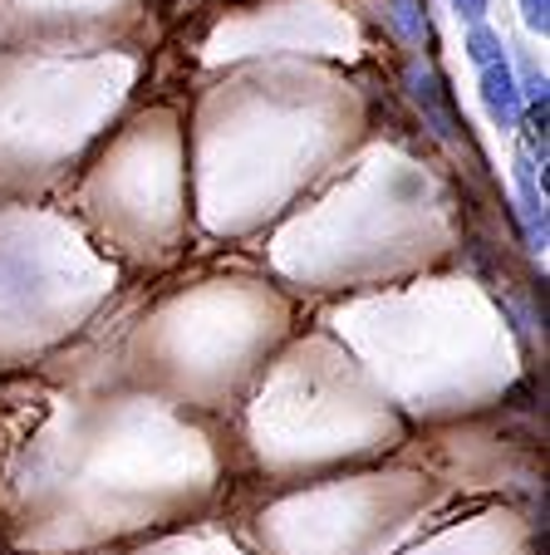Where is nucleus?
I'll return each instance as SVG.
<instances>
[{
    "label": "nucleus",
    "mask_w": 550,
    "mask_h": 555,
    "mask_svg": "<svg viewBox=\"0 0 550 555\" xmlns=\"http://www.w3.org/2000/svg\"><path fill=\"white\" fill-rule=\"evenodd\" d=\"M404 89H408V99L418 104L423 124L433 128L443 143H457V128H468V124L457 118V108H452V99H447V85H443V79H437L427 64H408V69H404Z\"/></svg>",
    "instance_id": "1"
},
{
    "label": "nucleus",
    "mask_w": 550,
    "mask_h": 555,
    "mask_svg": "<svg viewBox=\"0 0 550 555\" xmlns=\"http://www.w3.org/2000/svg\"><path fill=\"white\" fill-rule=\"evenodd\" d=\"M482 104H487L491 124L497 128H516L521 118V89H516V74L507 69V60L491 64V69H482Z\"/></svg>",
    "instance_id": "2"
},
{
    "label": "nucleus",
    "mask_w": 550,
    "mask_h": 555,
    "mask_svg": "<svg viewBox=\"0 0 550 555\" xmlns=\"http://www.w3.org/2000/svg\"><path fill=\"white\" fill-rule=\"evenodd\" d=\"M468 54H472V64H482V69H491V64L507 60V54H501V35H497V30H487V25H472V35H468Z\"/></svg>",
    "instance_id": "3"
},
{
    "label": "nucleus",
    "mask_w": 550,
    "mask_h": 555,
    "mask_svg": "<svg viewBox=\"0 0 550 555\" xmlns=\"http://www.w3.org/2000/svg\"><path fill=\"white\" fill-rule=\"evenodd\" d=\"M521 15H526L530 30H550V0H521Z\"/></svg>",
    "instance_id": "4"
},
{
    "label": "nucleus",
    "mask_w": 550,
    "mask_h": 555,
    "mask_svg": "<svg viewBox=\"0 0 550 555\" xmlns=\"http://www.w3.org/2000/svg\"><path fill=\"white\" fill-rule=\"evenodd\" d=\"M487 5H491V0H452V11L462 15V21H472V25H482V15H487Z\"/></svg>",
    "instance_id": "5"
}]
</instances>
